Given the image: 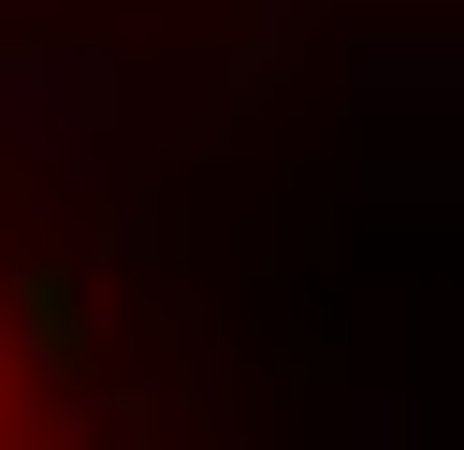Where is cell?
Wrapping results in <instances>:
<instances>
[{
	"instance_id": "obj_1",
	"label": "cell",
	"mask_w": 464,
	"mask_h": 450,
	"mask_svg": "<svg viewBox=\"0 0 464 450\" xmlns=\"http://www.w3.org/2000/svg\"><path fill=\"white\" fill-rule=\"evenodd\" d=\"M0 406H14V363H0Z\"/></svg>"
}]
</instances>
